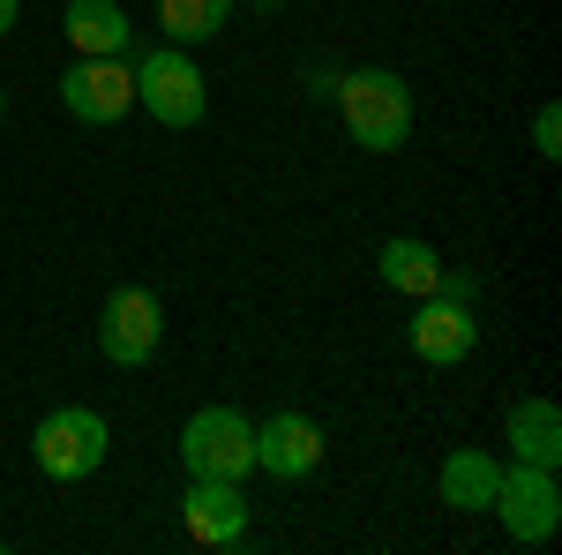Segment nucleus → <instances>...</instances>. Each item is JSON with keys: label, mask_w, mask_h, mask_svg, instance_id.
Wrapping results in <instances>:
<instances>
[{"label": "nucleus", "mask_w": 562, "mask_h": 555, "mask_svg": "<svg viewBox=\"0 0 562 555\" xmlns=\"http://www.w3.org/2000/svg\"><path fill=\"white\" fill-rule=\"evenodd\" d=\"M338 121L360 151L390 158L413 135V84L397 68H352V76H338Z\"/></svg>", "instance_id": "obj_1"}, {"label": "nucleus", "mask_w": 562, "mask_h": 555, "mask_svg": "<svg viewBox=\"0 0 562 555\" xmlns=\"http://www.w3.org/2000/svg\"><path fill=\"white\" fill-rule=\"evenodd\" d=\"M180 525H188L195 548H240L248 541V496H240V480H188Z\"/></svg>", "instance_id": "obj_8"}, {"label": "nucleus", "mask_w": 562, "mask_h": 555, "mask_svg": "<svg viewBox=\"0 0 562 555\" xmlns=\"http://www.w3.org/2000/svg\"><path fill=\"white\" fill-rule=\"evenodd\" d=\"M135 106H143L158 129H203L211 90H203V68L188 60V45H150V53L135 60Z\"/></svg>", "instance_id": "obj_2"}, {"label": "nucleus", "mask_w": 562, "mask_h": 555, "mask_svg": "<svg viewBox=\"0 0 562 555\" xmlns=\"http://www.w3.org/2000/svg\"><path fill=\"white\" fill-rule=\"evenodd\" d=\"M8 31H15V0H0V38H8Z\"/></svg>", "instance_id": "obj_17"}, {"label": "nucleus", "mask_w": 562, "mask_h": 555, "mask_svg": "<svg viewBox=\"0 0 562 555\" xmlns=\"http://www.w3.org/2000/svg\"><path fill=\"white\" fill-rule=\"evenodd\" d=\"M487 511L503 518V533L518 548H548L562 525V488H555V466H503L495 480V503Z\"/></svg>", "instance_id": "obj_4"}, {"label": "nucleus", "mask_w": 562, "mask_h": 555, "mask_svg": "<svg viewBox=\"0 0 562 555\" xmlns=\"http://www.w3.org/2000/svg\"><path fill=\"white\" fill-rule=\"evenodd\" d=\"M532 151L540 158H562V106H540L532 113Z\"/></svg>", "instance_id": "obj_16"}, {"label": "nucleus", "mask_w": 562, "mask_h": 555, "mask_svg": "<svg viewBox=\"0 0 562 555\" xmlns=\"http://www.w3.org/2000/svg\"><path fill=\"white\" fill-rule=\"evenodd\" d=\"M180 466L188 480H248L256 473V421L240 406H203L180 428Z\"/></svg>", "instance_id": "obj_3"}, {"label": "nucleus", "mask_w": 562, "mask_h": 555, "mask_svg": "<svg viewBox=\"0 0 562 555\" xmlns=\"http://www.w3.org/2000/svg\"><path fill=\"white\" fill-rule=\"evenodd\" d=\"M158 338H166V308L150 286H113L105 308H98V353L113 368H143L158 360Z\"/></svg>", "instance_id": "obj_6"}, {"label": "nucleus", "mask_w": 562, "mask_h": 555, "mask_svg": "<svg viewBox=\"0 0 562 555\" xmlns=\"http://www.w3.org/2000/svg\"><path fill=\"white\" fill-rule=\"evenodd\" d=\"M233 23V0H158V31L166 45H203Z\"/></svg>", "instance_id": "obj_15"}, {"label": "nucleus", "mask_w": 562, "mask_h": 555, "mask_svg": "<svg viewBox=\"0 0 562 555\" xmlns=\"http://www.w3.org/2000/svg\"><path fill=\"white\" fill-rule=\"evenodd\" d=\"M60 106H68V121H83V129H113L135 106V60L128 53H83V60L60 76Z\"/></svg>", "instance_id": "obj_5"}, {"label": "nucleus", "mask_w": 562, "mask_h": 555, "mask_svg": "<svg viewBox=\"0 0 562 555\" xmlns=\"http://www.w3.org/2000/svg\"><path fill=\"white\" fill-rule=\"evenodd\" d=\"M0 113H8V90H0Z\"/></svg>", "instance_id": "obj_18"}, {"label": "nucleus", "mask_w": 562, "mask_h": 555, "mask_svg": "<svg viewBox=\"0 0 562 555\" xmlns=\"http://www.w3.org/2000/svg\"><path fill=\"white\" fill-rule=\"evenodd\" d=\"M60 23H68V45H76V53H128L135 45V23L113 0H68Z\"/></svg>", "instance_id": "obj_13"}, {"label": "nucleus", "mask_w": 562, "mask_h": 555, "mask_svg": "<svg viewBox=\"0 0 562 555\" xmlns=\"http://www.w3.org/2000/svg\"><path fill=\"white\" fill-rule=\"evenodd\" d=\"M256 8H278V0H256Z\"/></svg>", "instance_id": "obj_19"}, {"label": "nucleus", "mask_w": 562, "mask_h": 555, "mask_svg": "<svg viewBox=\"0 0 562 555\" xmlns=\"http://www.w3.org/2000/svg\"><path fill=\"white\" fill-rule=\"evenodd\" d=\"M495 480H503V466L487 451H450L442 458V503L450 511H487L495 503Z\"/></svg>", "instance_id": "obj_14"}, {"label": "nucleus", "mask_w": 562, "mask_h": 555, "mask_svg": "<svg viewBox=\"0 0 562 555\" xmlns=\"http://www.w3.org/2000/svg\"><path fill=\"white\" fill-rule=\"evenodd\" d=\"M510 451H518V466H562V406L555 398H518L510 406Z\"/></svg>", "instance_id": "obj_12"}, {"label": "nucleus", "mask_w": 562, "mask_h": 555, "mask_svg": "<svg viewBox=\"0 0 562 555\" xmlns=\"http://www.w3.org/2000/svg\"><path fill=\"white\" fill-rule=\"evenodd\" d=\"M375 270H383V286H390V293H405V300H428V293H442V270H450V263L435 256L428 241L397 233V241H383V256H375Z\"/></svg>", "instance_id": "obj_11"}, {"label": "nucleus", "mask_w": 562, "mask_h": 555, "mask_svg": "<svg viewBox=\"0 0 562 555\" xmlns=\"http://www.w3.org/2000/svg\"><path fill=\"white\" fill-rule=\"evenodd\" d=\"M473 345H480V323H473V308H465L458 293L420 300V315H413V353H420L428 368H458Z\"/></svg>", "instance_id": "obj_10"}, {"label": "nucleus", "mask_w": 562, "mask_h": 555, "mask_svg": "<svg viewBox=\"0 0 562 555\" xmlns=\"http://www.w3.org/2000/svg\"><path fill=\"white\" fill-rule=\"evenodd\" d=\"M105 421L90 413V406H60V413H45L38 435H31V458H38L45 480H90V473L105 466Z\"/></svg>", "instance_id": "obj_7"}, {"label": "nucleus", "mask_w": 562, "mask_h": 555, "mask_svg": "<svg viewBox=\"0 0 562 555\" xmlns=\"http://www.w3.org/2000/svg\"><path fill=\"white\" fill-rule=\"evenodd\" d=\"M323 466V428L293 413V406H278L270 421H256V473L270 480H307V473Z\"/></svg>", "instance_id": "obj_9"}]
</instances>
